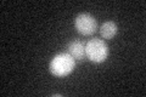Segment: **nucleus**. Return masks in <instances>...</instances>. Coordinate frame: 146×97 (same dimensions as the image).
<instances>
[{
	"instance_id": "nucleus-1",
	"label": "nucleus",
	"mask_w": 146,
	"mask_h": 97,
	"mask_svg": "<svg viewBox=\"0 0 146 97\" xmlns=\"http://www.w3.org/2000/svg\"><path fill=\"white\" fill-rule=\"evenodd\" d=\"M50 73L54 77L65 78L70 75L76 68V59L68 52H61L54 56L49 64Z\"/></svg>"
},
{
	"instance_id": "nucleus-2",
	"label": "nucleus",
	"mask_w": 146,
	"mask_h": 97,
	"mask_svg": "<svg viewBox=\"0 0 146 97\" xmlns=\"http://www.w3.org/2000/svg\"><path fill=\"white\" fill-rule=\"evenodd\" d=\"M86 58L94 63H102L108 57V46L102 39L93 38L85 44Z\"/></svg>"
},
{
	"instance_id": "nucleus-3",
	"label": "nucleus",
	"mask_w": 146,
	"mask_h": 97,
	"mask_svg": "<svg viewBox=\"0 0 146 97\" xmlns=\"http://www.w3.org/2000/svg\"><path fill=\"white\" fill-rule=\"evenodd\" d=\"M74 28L80 35L88 36L96 32L98 22L90 13H79L74 20Z\"/></svg>"
},
{
	"instance_id": "nucleus-4",
	"label": "nucleus",
	"mask_w": 146,
	"mask_h": 97,
	"mask_svg": "<svg viewBox=\"0 0 146 97\" xmlns=\"http://www.w3.org/2000/svg\"><path fill=\"white\" fill-rule=\"evenodd\" d=\"M67 52L76 59V61H83L86 58L85 55V44L82 40H72L67 46Z\"/></svg>"
},
{
	"instance_id": "nucleus-5",
	"label": "nucleus",
	"mask_w": 146,
	"mask_h": 97,
	"mask_svg": "<svg viewBox=\"0 0 146 97\" xmlns=\"http://www.w3.org/2000/svg\"><path fill=\"white\" fill-rule=\"evenodd\" d=\"M117 24L113 21H106L100 27V34L104 39H112L117 34Z\"/></svg>"
}]
</instances>
